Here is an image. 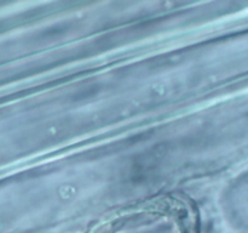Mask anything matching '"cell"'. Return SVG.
<instances>
[{"mask_svg": "<svg viewBox=\"0 0 248 233\" xmlns=\"http://www.w3.org/2000/svg\"><path fill=\"white\" fill-rule=\"evenodd\" d=\"M86 233H199V216L189 200L165 194L113 211Z\"/></svg>", "mask_w": 248, "mask_h": 233, "instance_id": "1", "label": "cell"}]
</instances>
